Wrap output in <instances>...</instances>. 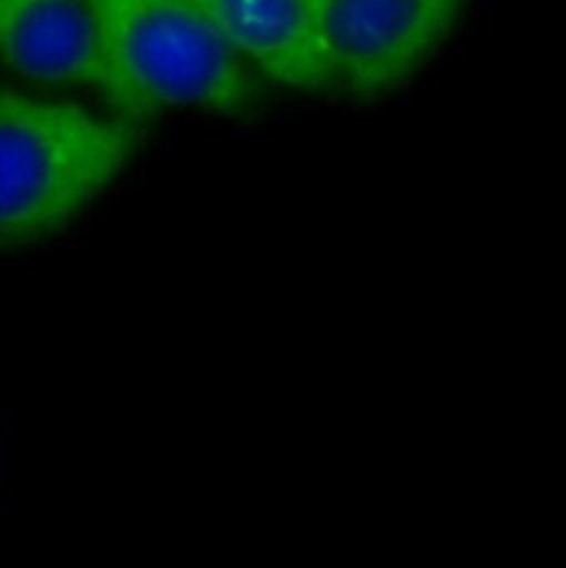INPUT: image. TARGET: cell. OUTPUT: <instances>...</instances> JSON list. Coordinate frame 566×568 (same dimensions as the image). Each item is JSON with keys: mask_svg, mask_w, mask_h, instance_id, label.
<instances>
[{"mask_svg": "<svg viewBox=\"0 0 566 568\" xmlns=\"http://www.w3.org/2000/svg\"><path fill=\"white\" fill-rule=\"evenodd\" d=\"M135 146L124 122L0 89V251L60 233L118 180Z\"/></svg>", "mask_w": 566, "mask_h": 568, "instance_id": "cell-1", "label": "cell"}, {"mask_svg": "<svg viewBox=\"0 0 566 568\" xmlns=\"http://www.w3.org/2000/svg\"><path fill=\"white\" fill-rule=\"evenodd\" d=\"M109 60L107 100L129 120L173 109L246 113L253 64L191 0H89Z\"/></svg>", "mask_w": 566, "mask_h": 568, "instance_id": "cell-2", "label": "cell"}, {"mask_svg": "<svg viewBox=\"0 0 566 568\" xmlns=\"http://www.w3.org/2000/svg\"><path fill=\"white\" fill-rule=\"evenodd\" d=\"M467 0H301L332 89L370 98L410 82Z\"/></svg>", "mask_w": 566, "mask_h": 568, "instance_id": "cell-3", "label": "cell"}, {"mask_svg": "<svg viewBox=\"0 0 566 568\" xmlns=\"http://www.w3.org/2000/svg\"><path fill=\"white\" fill-rule=\"evenodd\" d=\"M0 62L33 82L109 91L107 47L89 0H0Z\"/></svg>", "mask_w": 566, "mask_h": 568, "instance_id": "cell-4", "label": "cell"}, {"mask_svg": "<svg viewBox=\"0 0 566 568\" xmlns=\"http://www.w3.org/2000/svg\"><path fill=\"white\" fill-rule=\"evenodd\" d=\"M253 64L287 89H332L301 0H191Z\"/></svg>", "mask_w": 566, "mask_h": 568, "instance_id": "cell-5", "label": "cell"}]
</instances>
